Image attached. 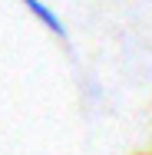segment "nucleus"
I'll list each match as a JSON object with an SVG mask.
<instances>
[{
	"label": "nucleus",
	"mask_w": 152,
	"mask_h": 155,
	"mask_svg": "<svg viewBox=\"0 0 152 155\" xmlns=\"http://www.w3.org/2000/svg\"><path fill=\"white\" fill-rule=\"evenodd\" d=\"M23 3H27V10H30V13H33V17H36V20H40L50 33H53V36H60V40L66 36V23L56 17V10H53V7H46L43 0H23Z\"/></svg>",
	"instance_id": "nucleus-1"
}]
</instances>
